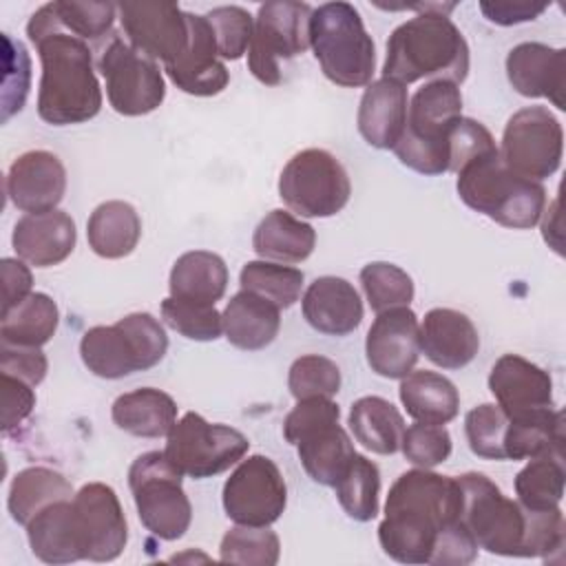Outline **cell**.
<instances>
[{
    "label": "cell",
    "instance_id": "cell-1",
    "mask_svg": "<svg viewBox=\"0 0 566 566\" xmlns=\"http://www.w3.org/2000/svg\"><path fill=\"white\" fill-rule=\"evenodd\" d=\"M462 491L458 478L431 469H411L396 478L385 500L378 542L400 564H429L440 535L460 522Z\"/></svg>",
    "mask_w": 566,
    "mask_h": 566
},
{
    "label": "cell",
    "instance_id": "cell-2",
    "mask_svg": "<svg viewBox=\"0 0 566 566\" xmlns=\"http://www.w3.org/2000/svg\"><path fill=\"white\" fill-rule=\"evenodd\" d=\"M27 35L42 64L38 86L40 119L51 126H71L93 119L104 97L88 42L57 24L51 2L42 4L29 18Z\"/></svg>",
    "mask_w": 566,
    "mask_h": 566
},
{
    "label": "cell",
    "instance_id": "cell-3",
    "mask_svg": "<svg viewBox=\"0 0 566 566\" xmlns=\"http://www.w3.org/2000/svg\"><path fill=\"white\" fill-rule=\"evenodd\" d=\"M455 4H438L398 24L385 49L382 77L402 86L418 80L462 84L469 75V44L447 15Z\"/></svg>",
    "mask_w": 566,
    "mask_h": 566
},
{
    "label": "cell",
    "instance_id": "cell-4",
    "mask_svg": "<svg viewBox=\"0 0 566 566\" xmlns=\"http://www.w3.org/2000/svg\"><path fill=\"white\" fill-rule=\"evenodd\" d=\"M455 175L460 199L504 228L528 230L546 210V188L542 181L513 172L502 161L500 150L467 161Z\"/></svg>",
    "mask_w": 566,
    "mask_h": 566
},
{
    "label": "cell",
    "instance_id": "cell-5",
    "mask_svg": "<svg viewBox=\"0 0 566 566\" xmlns=\"http://www.w3.org/2000/svg\"><path fill=\"white\" fill-rule=\"evenodd\" d=\"M460 117V86L447 80L424 82L409 99L405 130L391 150L402 166L420 175L449 172V133Z\"/></svg>",
    "mask_w": 566,
    "mask_h": 566
},
{
    "label": "cell",
    "instance_id": "cell-6",
    "mask_svg": "<svg viewBox=\"0 0 566 566\" xmlns=\"http://www.w3.org/2000/svg\"><path fill=\"white\" fill-rule=\"evenodd\" d=\"M310 46L332 84L358 88L371 82L376 46L354 4L336 0L312 9Z\"/></svg>",
    "mask_w": 566,
    "mask_h": 566
},
{
    "label": "cell",
    "instance_id": "cell-7",
    "mask_svg": "<svg viewBox=\"0 0 566 566\" xmlns=\"http://www.w3.org/2000/svg\"><path fill=\"white\" fill-rule=\"evenodd\" d=\"M168 352V336L159 318L148 312H133L113 325H95L82 334L80 358L84 367L106 380L146 371L161 363Z\"/></svg>",
    "mask_w": 566,
    "mask_h": 566
},
{
    "label": "cell",
    "instance_id": "cell-8",
    "mask_svg": "<svg viewBox=\"0 0 566 566\" xmlns=\"http://www.w3.org/2000/svg\"><path fill=\"white\" fill-rule=\"evenodd\" d=\"M455 478L462 491L460 520L478 548L502 557H528V511L484 473L469 471Z\"/></svg>",
    "mask_w": 566,
    "mask_h": 566
},
{
    "label": "cell",
    "instance_id": "cell-9",
    "mask_svg": "<svg viewBox=\"0 0 566 566\" xmlns=\"http://www.w3.org/2000/svg\"><path fill=\"white\" fill-rule=\"evenodd\" d=\"M181 473L164 451H146L128 467V486L142 526L157 539L175 542L192 522V504L181 486Z\"/></svg>",
    "mask_w": 566,
    "mask_h": 566
},
{
    "label": "cell",
    "instance_id": "cell-10",
    "mask_svg": "<svg viewBox=\"0 0 566 566\" xmlns=\"http://www.w3.org/2000/svg\"><path fill=\"white\" fill-rule=\"evenodd\" d=\"M352 195L345 166L325 148H305L292 155L279 177L281 201L307 219L338 214Z\"/></svg>",
    "mask_w": 566,
    "mask_h": 566
},
{
    "label": "cell",
    "instance_id": "cell-11",
    "mask_svg": "<svg viewBox=\"0 0 566 566\" xmlns=\"http://www.w3.org/2000/svg\"><path fill=\"white\" fill-rule=\"evenodd\" d=\"M248 449L250 440L239 429L188 411L166 436L164 453L181 475L206 480L241 462Z\"/></svg>",
    "mask_w": 566,
    "mask_h": 566
},
{
    "label": "cell",
    "instance_id": "cell-12",
    "mask_svg": "<svg viewBox=\"0 0 566 566\" xmlns=\"http://www.w3.org/2000/svg\"><path fill=\"white\" fill-rule=\"evenodd\" d=\"M307 2L272 0L259 7L248 49V69L265 86L281 84V60H292L310 46Z\"/></svg>",
    "mask_w": 566,
    "mask_h": 566
},
{
    "label": "cell",
    "instance_id": "cell-13",
    "mask_svg": "<svg viewBox=\"0 0 566 566\" xmlns=\"http://www.w3.org/2000/svg\"><path fill=\"white\" fill-rule=\"evenodd\" d=\"M97 69L106 82V97L115 113L139 117L157 111L166 97V82L155 60L133 49L124 38L111 35Z\"/></svg>",
    "mask_w": 566,
    "mask_h": 566
},
{
    "label": "cell",
    "instance_id": "cell-14",
    "mask_svg": "<svg viewBox=\"0 0 566 566\" xmlns=\"http://www.w3.org/2000/svg\"><path fill=\"white\" fill-rule=\"evenodd\" d=\"M497 150L513 172L542 181L555 175L562 164V124L546 106H524L509 117Z\"/></svg>",
    "mask_w": 566,
    "mask_h": 566
},
{
    "label": "cell",
    "instance_id": "cell-15",
    "mask_svg": "<svg viewBox=\"0 0 566 566\" xmlns=\"http://www.w3.org/2000/svg\"><path fill=\"white\" fill-rule=\"evenodd\" d=\"M221 502L234 524L272 526L287 506V484L274 460L254 453L237 462L223 484Z\"/></svg>",
    "mask_w": 566,
    "mask_h": 566
},
{
    "label": "cell",
    "instance_id": "cell-16",
    "mask_svg": "<svg viewBox=\"0 0 566 566\" xmlns=\"http://www.w3.org/2000/svg\"><path fill=\"white\" fill-rule=\"evenodd\" d=\"M117 18L126 42L164 66L177 62L190 44L188 11L172 2H122Z\"/></svg>",
    "mask_w": 566,
    "mask_h": 566
},
{
    "label": "cell",
    "instance_id": "cell-17",
    "mask_svg": "<svg viewBox=\"0 0 566 566\" xmlns=\"http://www.w3.org/2000/svg\"><path fill=\"white\" fill-rule=\"evenodd\" d=\"M88 562L117 559L128 542V524L119 497L104 482H88L73 495Z\"/></svg>",
    "mask_w": 566,
    "mask_h": 566
},
{
    "label": "cell",
    "instance_id": "cell-18",
    "mask_svg": "<svg viewBox=\"0 0 566 566\" xmlns=\"http://www.w3.org/2000/svg\"><path fill=\"white\" fill-rule=\"evenodd\" d=\"M367 365L374 374L402 380L420 356V323L409 305L378 312L365 338Z\"/></svg>",
    "mask_w": 566,
    "mask_h": 566
},
{
    "label": "cell",
    "instance_id": "cell-19",
    "mask_svg": "<svg viewBox=\"0 0 566 566\" xmlns=\"http://www.w3.org/2000/svg\"><path fill=\"white\" fill-rule=\"evenodd\" d=\"M4 190L24 214L55 210L66 192V168L49 150H27L9 166Z\"/></svg>",
    "mask_w": 566,
    "mask_h": 566
},
{
    "label": "cell",
    "instance_id": "cell-20",
    "mask_svg": "<svg viewBox=\"0 0 566 566\" xmlns=\"http://www.w3.org/2000/svg\"><path fill=\"white\" fill-rule=\"evenodd\" d=\"M506 77L515 93L546 97L555 108H566V49L544 42H520L506 55Z\"/></svg>",
    "mask_w": 566,
    "mask_h": 566
},
{
    "label": "cell",
    "instance_id": "cell-21",
    "mask_svg": "<svg viewBox=\"0 0 566 566\" xmlns=\"http://www.w3.org/2000/svg\"><path fill=\"white\" fill-rule=\"evenodd\" d=\"M489 391L509 418L553 407L551 374L520 354H502L493 363Z\"/></svg>",
    "mask_w": 566,
    "mask_h": 566
},
{
    "label": "cell",
    "instance_id": "cell-22",
    "mask_svg": "<svg viewBox=\"0 0 566 566\" xmlns=\"http://www.w3.org/2000/svg\"><path fill=\"white\" fill-rule=\"evenodd\" d=\"M188 22H190V44L186 53L177 62L164 66V71L170 77V82L188 95H195V97L219 95L228 86L230 73L223 60L219 57L214 33L206 15L188 13Z\"/></svg>",
    "mask_w": 566,
    "mask_h": 566
},
{
    "label": "cell",
    "instance_id": "cell-23",
    "mask_svg": "<svg viewBox=\"0 0 566 566\" xmlns=\"http://www.w3.org/2000/svg\"><path fill=\"white\" fill-rule=\"evenodd\" d=\"M11 243L18 259L27 261L29 265L53 268L66 261L75 250V221L60 208L22 214L13 226Z\"/></svg>",
    "mask_w": 566,
    "mask_h": 566
},
{
    "label": "cell",
    "instance_id": "cell-24",
    "mask_svg": "<svg viewBox=\"0 0 566 566\" xmlns=\"http://www.w3.org/2000/svg\"><path fill=\"white\" fill-rule=\"evenodd\" d=\"M301 312L307 325L327 336H347L363 323V298L358 290L340 276L314 279L303 298Z\"/></svg>",
    "mask_w": 566,
    "mask_h": 566
},
{
    "label": "cell",
    "instance_id": "cell-25",
    "mask_svg": "<svg viewBox=\"0 0 566 566\" xmlns=\"http://www.w3.org/2000/svg\"><path fill=\"white\" fill-rule=\"evenodd\" d=\"M480 349L473 321L451 307H433L420 323V352L442 369L467 367Z\"/></svg>",
    "mask_w": 566,
    "mask_h": 566
},
{
    "label": "cell",
    "instance_id": "cell-26",
    "mask_svg": "<svg viewBox=\"0 0 566 566\" xmlns=\"http://www.w3.org/2000/svg\"><path fill=\"white\" fill-rule=\"evenodd\" d=\"M407 108V86L387 77L374 80L367 84L358 104V133L371 148L391 150L405 130Z\"/></svg>",
    "mask_w": 566,
    "mask_h": 566
},
{
    "label": "cell",
    "instance_id": "cell-27",
    "mask_svg": "<svg viewBox=\"0 0 566 566\" xmlns=\"http://www.w3.org/2000/svg\"><path fill=\"white\" fill-rule=\"evenodd\" d=\"M24 528L29 548L40 562L57 566L86 559L73 497L49 504Z\"/></svg>",
    "mask_w": 566,
    "mask_h": 566
},
{
    "label": "cell",
    "instance_id": "cell-28",
    "mask_svg": "<svg viewBox=\"0 0 566 566\" xmlns=\"http://www.w3.org/2000/svg\"><path fill=\"white\" fill-rule=\"evenodd\" d=\"M223 334L230 345L256 352L274 343L281 329V307L270 298L239 290L223 307Z\"/></svg>",
    "mask_w": 566,
    "mask_h": 566
},
{
    "label": "cell",
    "instance_id": "cell-29",
    "mask_svg": "<svg viewBox=\"0 0 566 566\" xmlns=\"http://www.w3.org/2000/svg\"><path fill=\"white\" fill-rule=\"evenodd\" d=\"M177 402L155 387H139L113 400L111 418L117 429L137 438H164L177 422Z\"/></svg>",
    "mask_w": 566,
    "mask_h": 566
},
{
    "label": "cell",
    "instance_id": "cell-30",
    "mask_svg": "<svg viewBox=\"0 0 566 566\" xmlns=\"http://www.w3.org/2000/svg\"><path fill=\"white\" fill-rule=\"evenodd\" d=\"M316 245V230L290 210H270L252 234V250L263 261L301 263Z\"/></svg>",
    "mask_w": 566,
    "mask_h": 566
},
{
    "label": "cell",
    "instance_id": "cell-31",
    "mask_svg": "<svg viewBox=\"0 0 566 566\" xmlns=\"http://www.w3.org/2000/svg\"><path fill=\"white\" fill-rule=\"evenodd\" d=\"M228 265L217 252L190 250L177 256L168 276V292L175 298L214 305L228 287Z\"/></svg>",
    "mask_w": 566,
    "mask_h": 566
},
{
    "label": "cell",
    "instance_id": "cell-32",
    "mask_svg": "<svg viewBox=\"0 0 566 566\" xmlns=\"http://www.w3.org/2000/svg\"><path fill=\"white\" fill-rule=\"evenodd\" d=\"M564 413L548 407L509 418L504 453L506 460H531L539 455L564 458Z\"/></svg>",
    "mask_w": 566,
    "mask_h": 566
},
{
    "label": "cell",
    "instance_id": "cell-33",
    "mask_svg": "<svg viewBox=\"0 0 566 566\" xmlns=\"http://www.w3.org/2000/svg\"><path fill=\"white\" fill-rule=\"evenodd\" d=\"M398 396L405 411L416 422L447 424L460 411V394L455 385L438 371L416 369L407 374L400 380Z\"/></svg>",
    "mask_w": 566,
    "mask_h": 566
},
{
    "label": "cell",
    "instance_id": "cell-34",
    "mask_svg": "<svg viewBox=\"0 0 566 566\" xmlns=\"http://www.w3.org/2000/svg\"><path fill=\"white\" fill-rule=\"evenodd\" d=\"M88 248L102 259L128 256L142 239L139 212L122 199L99 203L86 221Z\"/></svg>",
    "mask_w": 566,
    "mask_h": 566
},
{
    "label": "cell",
    "instance_id": "cell-35",
    "mask_svg": "<svg viewBox=\"0 0 566 566\" xmlns=\"http://www.w3.org/2000/svg\"><path fill=\"white\" fill-rule=\"evenodd\" d=\"M356 442L378 455H391L400 449L405 433L402 413L382 396H363L352 402L347 416Z\"/></svg>",
    "mask_w": 566,
    "mask_h": 566
},
{
    "label": "cell",
    "instance_id": "cell-36",
    "mask_svg": "<svg viewBox=\"0 0 566 566\" xmlns=\"http://www.w3.org/2000/svg\"><path fill=\"white\" fill-rule=\"evenodd\" d=\"M71 482L49 467H27L15 473L7 495V509L15 524L27 526L42 509L73 497Z\"/></svg>",
    "mask_w": 566,
    "mask_h": 566
},
{
    "label": "cell",
    "instance_id": "cell-37",
    "mask_svg": "<svg viewBox=\"0 0 566 566\" xmlns=\"http://www.w3.org/2000/svg\"><path fill=\"white\" fill-rule=\"evenodd\" d=\"M296 453L305 473L316 484L334 486L354 458L356 449L349 433L338 422H332L305 436L296 444Z\"/></svg>",
    "mask_w": 566,
    "mask_h": 566
},
{
    "label": "cell",
    "instance_id": "cell-38",
    "mask_svg": "<svg viewBox=\"0 0 566 566\" xmlns=\"http://www.w3.org/2000/svg\"><path fill=\"white\" fill-rule=\"evenodd\" d=\"M57 323V303L44 292H31L20 305L2 314L0 343L13 347H42L55 336Z\"/></svg>",
    "mask_w": 566,
    "mask_h": 566
},
{
    "label": "cell",
    "instance_id": "cell-39",
    "mask_svg": "<svg viewBox=\"0 0 566 566\" xmlns=\"http://www.w3.org/2000/svg\"><path fill=\"white\" fill-rule=\"evenodd\" d=\"M336 500L343 511L356 522H369L378 515L380 471L367 455L354 453L347 469L334 484Z\"/></svg>",
    "mask_w": 566,
    "mask_h": 566
},
{
    "label": "cell",
    "instance_id": "cell-40",
    "mask_svg": "<svg viewBox=\"0 0 566 566\" xmlns=\"http://www.w3.org/2000/svg\"><path fill=\"white\" fill-rule=\"evenodd\" d=\"M566 471L557 455L531 458L515 475V495L524 509L546 511L559 506L564 497Z\"/></svg>",
    "mask_w": 566,
    "mask_h": 566
},
{
    "label": "cell",
    "instance_id": "cell-41",
    "mask_svg": "<svg viewBox=\"0 0 566 566\" xmlns=\"http://www.w3.org/2000/svg\"><path fill=\"white\" fill-rule=\"evenodd\" d=\"M241 290L270 298L281 310L292 307L303 292L305 274L298 268L274 261H248L239 272Z\"/></svg>",
    "mask_w": 566,
    "mask_h": 566
},
{
    "label": "cell",
    "instance_id": "cell-42",
    "mask_svg": "<svg viewBox=\"0 0 566 566\" xmlns=\"http://www.w3.org/2000/svg\"><path fill=\"white\" fill-rule=\"evenodd\" d=\"M281 557L279 535L270 526L237 524L219 544V562L239 566H274Z\"/></svg>",
    "mask_w": 566,
    "mask_h": 566
},
{
    "label": "cell",
    "instance_id": "cell-43",
    "mask_svg": "<svg viewBox=\"0 0 566 566\" xmlns=\"http://www.w3.org/2000/svg\"><path fill=\"white\" fill-rule=\"evenodd\" d=\"M360 285L369 307L378 314L391 307H402L413 301L416 287L411 276L396 263L371 261L360 270Z\"/></svg>",
    "mask_w": 566,
    "mask_h": 566
},
{
    "label": "cell",
    "instance_id": "cell-44",
    "mask_svg": "<svg viewBox=\"0 0 566 566\" xmlns=\"http://www.w3.org/2000/svg\"><path fill=\"white\" fill-rule=\"evenodd\" d=\"M161 321L177 334L190 340L208 343L223 334V316L214 305L181 301L168 296L161 301Z\"/></svg>",
    "mask_w": 566,
    "mask_h": 566
},
{
    "label": "cell",
    "instance_id": "cell-45",
    "mask_svg": "<svg viewBox=\"0 0 566 566\" xmlns=\"http://www.w3.org/2000/svg\"><path fill=\"white\" fill-rule=\"evenodd\" d=\"M338 365L321 354L298 356L287 371V389L294 400L305 398H334L340 391Z\"/></svg>",
    "mask_w": 566,
    "mask_h": 566
},
{
    "label": "cell",
    "instance_id": "cell-46",
    "mask_svg": "<svg viewBox=\"0 0 566 566\" xmlns=\"http://www.w3.org/2000/svg\"><path fill=\"white\" fill-rule=\"evenodd\" d=\"M51 9L57 24L84 42H97L106 38L117 18V4L113 2L55 0L51 2Z\"/></svg>",
    "mask_w": 566,
    "mask_h": 566
},
{
    "label": "cell",
    "instance_id": "cell-47",
    "mask_svg": "<svg viewBox=\"0 0 566 566\" xmlns=\"http://www.w3.org/2000/svg\"><path fill=\"white\" fill-rule=\"evenodd\" d=\"M509 416L495 402H482L464 416L469 449L482 460H506L504 433Z\"/></svg>",
    "mask_w": 566,
    "mask_h": 566
},
{
    "label": "cell",
    "instance_id": "cell-48",
    "mask_svg": "<svg viewBox=\"0 0 566 566\" xmlns=\"http://www.w3.org/2000/svg\"><path fill=\"white\" fill-rule=\"evenodd\" d=\"M206 20L214 33L217 51L221 60H239L248 53L252 33H254V18L248 9L239 4L214 7L206 13Z\"/></svg>",
    "mask_w": 566,
    "mask_h": 566
},
{
    "label": "cell",
    "instance_id": "cell-49",
    "mask_svg": "<svg viewBox=\"0 0 566 566\" xmlns=\"http://www.w3.org/2000/svg\"><path fill=\"white\" fill-rule=\"evenodd\" d=\"M453 449L451 433L444 424H427L416 422L411 427H405L400 451L413 467L420 469H433L449 460Z\"/></svg>",
    "mask_w": 566,
    "mask_h": 566
},
{
    "label": "cell",
    "instance_id": "cell-50",
    "mask_svg": "<svg viewBox=\"0 0 566 566\" xmlns=\"http://www.w3.org/2000/svg\"><path fill=\"white\" fill-rule=\"evenodd\" d=\"M497 150L491 130L471 117H460L449 133V170L458 172L467 161Z\"/></svg>",
    "mask_w": 566,
    "mask_h": 566
},
{
    "label": "cell",
    "instance_id": "cell-51",
    "mask_svg": "<svg viewBox=\"0 0 566 566\" xmlns=\"http://www.w3.org/2000/svg\"><path fill=\"white\" fill-rule=\"evenodd\" d=\"M340 407L332 398H305L296 400V407L283 420V438L290 444H298L312 431L338 422Z\"/></svg>",
    "mask_w": 566,
    "mask_h": 566
},
{
    "label": "cell",
    "instance_id": "cell-52",
    "mask_svg": "<svg viewBox=\"0 0 566 566\" xmlns=\"http://www.w3.org/2000/svg\"><path fill=\"white\" fill-rule=\"evenodd\" d=\"M49 369V360L42 347H13L0 345V374L15 376L38 387Z\"/></svg>",
    "mask_w": 566,
    "mask_h": 566
},
{
    "label": "cell",
    "instance_id": "cell-53",
    "mask_svg": "<svg viewBox=\"0 0 566 566\" xmlns=\"http://www.w3.org/2000/svg\"><path fill=\"white\" fill-rule=\"evenodd\" d=\"M0 378H2V431L9 433L31 416L35 407V391H33V385L15 376L0 374Z\"/></svg>",
    "mask_w": 566,
    "mask_h": 566
},
{
    "label": "cell",
    "instance_id": "cell-54",
    "mask_svg": "<svg viewBox=\"0 0 566 566\" xmlns=\"http://www.w3.org/2000/svg\"><path fill=\"white\" fill-rule=\"evenodd\" d=\"M548 9L546 2L533 0H482L480 11L484 18L500 27H513L539 18Z\"/></svg>",
    "mask_w": 566,
    "mask_h": 566
},
{
    "label": "cell",
    "instance_id": "cell-55",
    "mask_svg": "<svg viewBox=\"0 0 566 566\" xmlns=\"http://www.w3.org/2000/svg\"><path fill=\"white\" fill-rule=\"evenodd\" d=\"M0 272H2V314L20 305L33 287V274L22 259L4 256L0 261Z\"/></svg>",
    "mask_w": 566,
    "mask_h": 566
}]
</instances>
